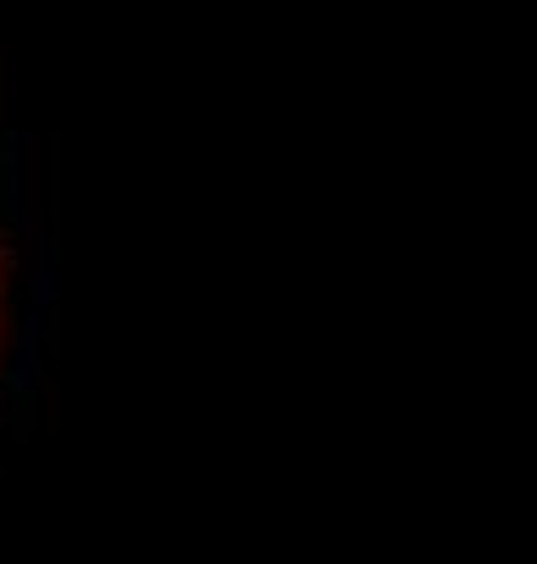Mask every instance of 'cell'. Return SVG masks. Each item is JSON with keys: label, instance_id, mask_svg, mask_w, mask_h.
<instances>
[{"label": "cell", "instance_id": "6da1fadb", "mask_svg": "<svg viewBox=\"0 0 537 564\" xmlns=\"http://www.w3.org/2000/svg\"><path fill=\"white\" fill-rule=\"evenodd\" d=\"M17 278H22V245H17V223H11L6 185H0V364H6L11 321H17Z\"/></svg>", "mask_w": 537, "mask_h": 564}]
</instances>
